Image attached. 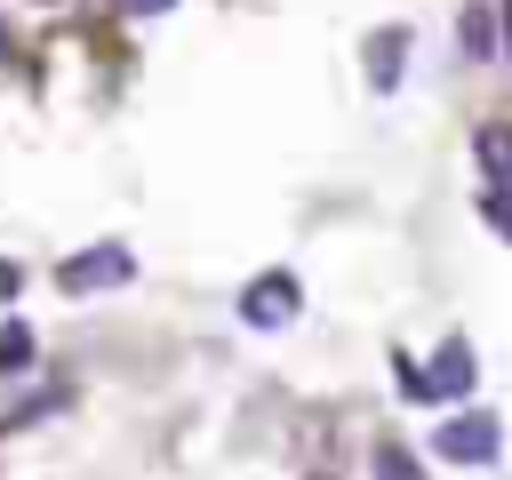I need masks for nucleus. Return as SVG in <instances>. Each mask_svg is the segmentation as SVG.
<instances>
[{
  "label": "nucleus",
  "mask_w": 512,
  "mask_h": 480,
  "mask_svg": "<svg viewBox=\"0 0 512 480\" xmlns=\"http://www.w3.org/2000/svg\"><path fill=\"white\" fill-rule=\"evenodd\" d=\"M400 48H408V32H400V24L368 32V88H376V96H392V88H400Z\"/></svg>",
  "instance_id": "39448f33"
},
{
  "label": "nucleus",
  "mask_w": 512,
  "mask_h": 480,
  "mask_svg": "<svg viewBox=\"0 0 512 480\" xmlns=\"http://www.w3.org/2000/svg\"><path fill=\"white\" fill-rule=\"evenodd\" d=\"M424 392H432V400H440V392H472V344H464V336H448V344L432 352Z\"/></svg>",
  "instance_id": "20e7f679"
},
{
  "label": "nucleus",
  "mask_w": 512,
  "mask_h": 480,
  "mask_svg": "<svg viewBox=\"0 0 512 480\" xmlns=\"http://www.w3.org/2000/svg\"><path fill=\"white\" fill-rule=\"evenodd\" d=\"M128 8H136V16H152V8H168V0H128Z\"/></svg>",
  "instance_id": "9d476101"
},
{
  "label": "nucleus",
  "mask_w": 512,
  "mask_h": 480,
  "mask_svg": "<svg viewBox=\"0 0 512 480\" xmlns=\"http://www.w3.org/2000/svg\"><path fill=\"white\" fill-rule=\"evenodd\" d=\"M72 296H88V288H120V280H136V256L120 248V240H104L96 256H64V272H56Z\"/></svg>",
  "instance_id": "f03ea898"
},
{
  "label": "nucleus",
  "mask_w": 512,
  "mask_h": 480,
  "mask_svg": "<svg viewBox=\"0 0 512 480\" xmlns=\"http://www.w3.org/2000/svg\"><path fill=\"white\" fill-rule=\"evenodd\" d=\"M8 48H16V40H8V24H0V56H8Z\"/></svg>",
  "instance_id": "9b49d317"
},
{
  "label": "nucleus",
  "mask_w": 512,
  "mask_h": 480,
  "mask_svg": "<svg viewBox=\"0 0 512 480\" xmlns=\"http://www.w3.org/2000/svg\"><path fill=\"white\" fill-rule=\"evenodd\" d=\"M24 360H32V328L8 320V328H0V368H24Z\"/></svg>",
  "instance_id": "1a4fd4ad"
},
{
  "label": "nucleus",
  "mask_w": 512,
  "mask_h": 480,
  "mask_svg": "<svg viewBox=\"0 0 512 480\" xmlns=\"http://www.w3.org/2000/svg\"><path fill=\"white\" fill-rule=\"evenodd\" d=\"M504 32H512V0H504Z\"/></svg>",
  "instance_id": "f8f14e48"
},
{
  "label": "nucleus",
  "mask_w": 512,
  "mask_h": 480,
  "mask_svg": "<svg viewBox=\"0 0 512 480\" xmlns=\"http://www.w3.org/2000/svg\"><path fill=\"white\" fill-rule=\"evenodd\" d=\"M432 448L448 456V464H488L496 456V416L480 408V416H448L440 432H432Z\"/></svg>",
  "instance_id": "7ed1b4c3"
},
{
  "label": "nucleus",
  "mask_w": 512,
  "mask_h": 480,
  "mask_svg": "<svg viewBox=\"0 0 512 480\" xmlns=\"http://www.w3.org/2000/svg\"><path fill=\"white\" fill-rule=\"evenodd\" d=\"M368 472H376V480H424V464H416L408 448H392V440H384V448L368 456Z\"/></svg>",
  "instance_id": "6e6552de"
},
{
  "label": "nucleus",
  "mask_w": 512,
  "mask_h": 480,
  "mask_svg": "<svg viewBox=\"0 0 512 480\" xmlns=\"http://www.w3.org/2000/svg\"><path fill=\"white\" fill-rule=\"evenodd\" d=\"M456 40H464V56H496V16L472 0V8L456 16Z\"/></svg>",
  "instance_id": "0eeeda50"
},
{
  "label": "nucleus",
  "mask_w": 512,
  "mask_h": 480,
  "mask_svg": "<svg viewBox=\"0 0 512 480\" xmlns=\"http://www.w3.org/2000/svg\"><path fill=\"white\" fill-rule=\"evenodd\" d=\"M480 168H488V192H512V128H480Z\"/></svg>",
  "instance_id": "423d86ee"
},
{
  "label": "nucleus",
  "mask_w": 512,
  "mask_h": 480,
  "mask_svg": "<svg viewBox=\"0 0 512 480\" xmlns=\"http://www.w3.org/2000/svg\"><path fill=\"white\" fill-rule=\"evenodd\" d=\"M296 304H304L296 272H256V280L240 288V320H248V328H280V320H296Z\"/></svg>",
  "instance_id": "f257e3e1"
}]
</instances>
